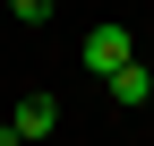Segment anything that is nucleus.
<instances>
[{"label": "nucleus", "mask_w": 154, "mask_h": 146, "mask_svg": "<svg viewBox=\"0 0 154 146\" xmlns=\"http://www.w3.org/2000/svg\"><path fill=\"white\" fill-rule=\"evenodd\" d=\"M9 120L26 129V146H34V138H51V129H60V95H26V103L9 112Z\"/></svg>", "instance_id": "f03ea898"}, {"label": "nucleus", "mask_w": 154, "mask_h": 146, "mask_svg": "<svg viewBox=\"0 0 154 146\" xmlns=\"http://www.w3.org/2000/svg\"><path fill=\"white\" fill-rule=\"evenodd\" d=\"M103 86H111V103H128V112H137V103L154 95V69H146V60H128L120 78H103Z\"/></svg>", "instance_id": "7ed1b4c3"}, {"label": "nucleus", "mask_w": 154, "mask_h": 146, "mask_svg": "<svg viewBox=\"0 0 154 146\" xmlns=\"http://www.w3.org/2000/svg\"><path fill=\"white\" fill-rule=\"evenodd\" d=\"M9 9H17V26H43V17H51V0H9Z\"/></svg>", "instance_id": "20e7f679"}, {"label": "nucleus", "mask_w": 154, "mask_h": 146, "mask_svg": "<svg viewBox=\"0 0 154 146\" xmlns=\"http://www.w3.org/2000/svg\"><path fill=\"white\" fill-rule=\"evenodd\" d=\"M0 146H26V129H17V120H0Z\"/></svg>", "instance_id": "39448f33"}, {"label": "nucleus", "mask_w": 154, "mask_h": 146, "mask_svg": "<svg viewBox=\"0 0 154 146\" xmlns=\"http://www.w3.org/2000/svg\"><path fill=\"white\" fill-rule=\"evenodd\" d=\"M128 60H137V43H128V26H111V17H103V26L86 34V69H94V78H120Z\"/></svg>", "instance_id": "f257e3e1"}]
</instances>
